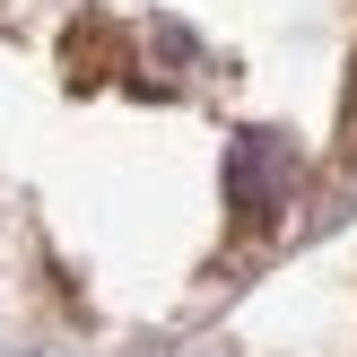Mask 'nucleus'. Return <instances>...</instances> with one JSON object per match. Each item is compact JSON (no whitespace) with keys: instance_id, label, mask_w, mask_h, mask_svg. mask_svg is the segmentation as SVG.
<instances>
[{"instance_id":"obj_1","label":"nucleus","mask_w":357,"mask_h":357,"mask_svg":"<svg viewBox=\"0 0 357 357\" xmlns=\"http://www.w3.org/2000/svg\"><path fill=\"white\" fill-rule=\"evenodd\" d=\"M61 131L139 139L131 261L218 296L357 201V0H35L0 9Z\"/></svg>"}]
</instances>
